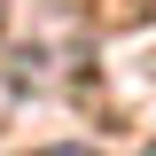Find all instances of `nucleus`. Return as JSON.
I'll return each mask as SVG.
<instances>
[{
    "label": "nucleus",
    "instance_id": "3",
    "mask_svg": "<svg viewBox=\"0 0 156 156\" xmlns=\"http://www.w3.org/2000/svg\"><path fill=\"white\" fill-rule=\"evenodd\" d=\"M148 156H156V148H148Z\"/></svg>",
    "mask_w": 156,
    "mask_h": 156
},
{
    "label": "nucleus",
    "instance_id": "1",
    "mask_svg": "<svg viewBox=\"0 0 156 156\" xmlns=\"http://www.w3.org/2000/svg\"><path fill=\"white\" fill-rule=\"evenodd\" d=\"M39 156H94V148H70V140H62V148H39Z\"/></svg>",
    "mask_w": 156,
    "mask_h": 156
},
{
    "label": "nucleus",
    "instance_id": "2",
    "mask_svg": "<svg viewBox=\"0 0 156 156\" xmlns=\"http://www.w3.org/2000/svg\"><path fill=\"white\" fill-rule=\"evenodd\" d=\"M0 23H8V0H0Z\"/></svg>",
    "mask_w": 156,
    "mask_h": 156
}]
</instances>
